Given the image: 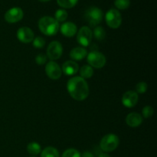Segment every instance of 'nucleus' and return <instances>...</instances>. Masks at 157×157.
Wrapping results in <instances>:
<instances>
[{
    "label": "nucleus",
    "mask_w": 157,
    "mask_h": 157,
    "mask_svg": "<svg viewBox=\"0 0 157 157\" xmlns=\"http://www.w3.org/2000/svg\"><path fill=\"white\" fill-rule=\"evenodd\" d=\"M138 100H139V98H138V94L136 92L133 91V90H128L123 95L122 104L126 107L131 108L136 105Z\"/></svg>",
    "instance_id": "f8f14e48"
},
{
    "label": "nucleus",
    "mask_w": 157,
    "mask_h": 157,
    "mask_svg": "<svg viewBox=\"0 0 157 157\" xmlns=\"http://www.w3.org/2000/svg\"><path fill=\"white\" fill-rule=\"evenodd\" d=\"M63 53V48L59 41H52L47 48V56L51 61H55L61 58Z\"/></svg>",
    "instance_id": "6e6552de"
},
{
    "label": "nucleus",
    "mask_w": 157,
    "mask_h": 157,
    "mask_svg": "<svg viewBox=\"0 0 157 157\" xmlns=\"http://www.w3.org/2000/svg\"><path fill=\"white\" fill-rule=\"evenodd\" d=\"M105 19L107 25L111 29H118L122 23L121 14L117 9H111L106 13Z\"/></svg>",
    "instance_id": "39448f33"
},
{
    "label": "nucleus",
    "mask_w": 157,
    "mask_h": 157,
    "mask_svg": "<svg viewBox=\"0 0 157 157\" xmlns=\"http://www.w3.org/2000/svg\"><path fill=\"white\" fill-rule=\"evenodd\" d=\"M78 0H57V3L59 6L64 9H71L75 7Z\"/></svg>",
    "instance_id": "412c9836"
},
{
    "label": "nucleus",
    "mask_w": 157,
    "mask_h": 157,
    "mask_svg": "<svg viewBox=\"0 0 157 157\" xmlns=\"http://www.w3.org/2000/svg\"><path fill=\"white\" fill-rule=\"evenodd\" d=\"M39 30L47 36H52L58 33L59 30V22L51 16H44L38 21Z\"/></svg>",
    "instance_id": "f03ea898"
},
{
    "label": "nucleus",
    "mask_w": 157,
    "mask_h": 157,
    "mask_svg": "<svg viewBox=\"0 0 157 157\" xmlns=\"http://www.w3.org/2000/svg\"><path fill=\"white\" fill-rule=\"evenodd\" d=\"M38 1L41 2H47L51 1V0H38Z\"/></svg>",
    "instance_id": "7c9ffc66"
},
{
    "label": "nucleus",
    "mask_w": 157,
    "mask_h": 157,
    "mask_svg": "<svg viewBox=\"0 0 157 157\" xmlns=\"http://www.w3.org/2000/svg\"><path fill=\"white\" fill-rule=\"evenodd\" d=\"M17 38L21 42L28 44L32 42L35 38V35L30 28L21 27L17 31Z\"/></svg>",
    "instance_id": "9b49d317"
},
{
    "label": "nucleus",
    "mask_w": 157,
    "mask_h": 157,
    "mask_svg": "<svg viewBox=\"0 0 157 157\" xmlns=\"http://www.w3.org/2000/svg\"><path fill=\"white\" fill-rule=\"evenodd\" d=\"M147 88H148V86H147V83L145 82L138 83L136 86V93H139V94L146 93L147 90Z\"/></svg>",
    "instance_id": "a878e982"
},
{
    "label": "nucleus",
    "mask_w": 157,
    "mask_h": 157,
    "mask_svg": "<svg viewBox=\"0 0 157 157\" xmlns=\"http://www.w3.org/2000/svg\"><path fill=\"white\" fill-rule=\"evenodd\" d=\"M87 55V51L81 47H77L70 52V57L75 61H81Z\"/></svg>",
    "instance_id": "dca6fc26"
},
{
    "label": "nucleus",
    "mask_w": 157,
    "mask_h": 157,
    "mask_svg": "<svg viewBox=\"0 0 157 157\" xmlns=\"http://www.w3.org/2000/svg\"><path fill=\"white\" fill-rule=\"evenodd\" d=\"M27 151L29 153L33 156H36V155L39 154L41 151V146L38 144V143L32 142L28 144L27 146Z\"/></svg>",
    "instance_id": "a211bd4d"
},
{
    "label": "nucleus",
    "mask_w": 157,
    "mask_h": 157,
    "mask_svg": "<svg viewBox=\"0 0 157 157\" xmlns=\"http://www.w3.org/2000/svg\"><path fill=\"white\" fill-rule=\"evenodd\" d=\"M23 11L19 7H13L9 9L5 14V20L8 23H16L21 21L23 18Z\"/></svg>",
    "instance_id": "1a4fd4ad"
},
{
    "label": "nucleus",
    "mask_w": 157,
    "mask_h": 157,
    "mask_svg": "<svg viewBox=\"0 0 157 157\" xmlns=\"http://www.w3.org/2000/svg\"><path fill=\"white\" fill-rule=\"evenodd\" d=\"M87 62L90 67H94L95 68H102L106 64V58L102 53L98 52L97 51L90 52L87 55Z\"/></svg>",
    "instance_id": "423d86ee"
},
{
    "label": "nucleus",
    "mask_w": 157,
    "mask_h": 157,
    "mask_svg": "<svg viewBox=\"0 0 157 157\" xmlns=\"http://www.w3.org/2000/svg\"><path fill=\"white\" fill-rule=\"evenodd\" d=\"M61 157H81V153L75 149H68L63 153Z\"/></svg>",
    "instance_id": "393cba45"
},
{
    "label": "nucleus",
    "mask_w": 157,
    "mask_h": 157,
    "mask_svg": "<svg viewBox=\"0 0 157 157\" xmlns=\"http://www.w3.org/2000/svg\"><path fill=\"white\" fill-rule=\"evenodd\" d=\"M119 138L117 135L113 133H109V134L105 135L101 139L100 147L103 151L108 153V152H112L116 150L119 145Z\"/></svg>",
    "instance_id": "7ed1b4c3"
},
{
    "label": "nucleus",
    "mask_w": 157,
    "mask_h": 157,
    "mask_svg": "<svg viewBox=\"0 0 157 157\" xmlns=\"http://www.w3.org/2000/svg\"><path fill=\"white\" fill-rule=\"evenodd\" d=\"M45 73L49 78L52 80H58L61 78L62 71L59 64L53 61H51L46 64Z\"/></svg>",
    "instance_id": "9d476101"
},
{
    "label": "nucleus",
    "mask_w": 157,
    "mask_h": 157,
    "mask_svg": "<svg viewBox=\"0 0 157 157\" xmlns=\"http://www.w3.org/2000/svg\"><path fill=\"white\" fill-rule=\"evenodd\" d=\"M99 157H110L109 156L108 154H107V153H101V155H100Z\"/></svg>",
    "instance_id": "c756f323"
},
{
    "label": "nucleus",
    "mask_w": 157,
    "mask_h": 157,
    "mask_svg": "<svg viewBox=\"0 0 157 157\" xmlns=\"http://www.w3.org/2000/svg\"><path fill=\"white\" fill-rule=\"evenodd\" d=\"M143 117L140 113H129L126 117V123L130 127H137L142 124Z\"/></svg>",
    "instance_id": "4468645a"
},
{
    "label": "nucleus",
    "mask_w": 157,
    "mask_h": 157,
    "mask_svg": "<svg viewBox=\"0 0 157 157\" xmlns=\"http://www.w3.org/2000/svg\"><path fill=\"white\" fill-rule=\"evenodd\" d=\"M67 89L69 94L76 101H84L89 95V87L85 79L75 77L67 81Z\"/></svg>",
    "instance_id": "f257e3e1"
},
{
    "label": "nucleus",
    "mask_w": 157,
    "mask_h": 157,
    "mask_svg": "<svg viewBox=\"0 0 157 157\" xmlns=\"http://www.w3.org/2000/svg\"><path fill=\"white\" fill-rule=\"evenodd\" d=\"M80 75L82 78L87 79V78H90L93 76L94 70L90 65H84L80 70Z\"/></svg>",
    "instance_id": "6ab92c4d"
},
{
    "label": "nucleus",
    "mask_w": 157,
    "mask_h": 157,
    "mask_svg": "<svg viewBox=\"0 0 157 157\" xmlns=\"http://www.w3.org/2000/svg\"><path fill=\"white\" fill-rule=\"evenodd\" d=\"M32 157H35V156H32Z\"/></svg>",
    "instance_id": "2f4dec72"
},
{
    "label": "nucleus",
    "mask_w": 157,
    "mask_h": 157,
    "mask_svg": "<svg viewBox=\"0 0 157 157\" xmlns=\"http://www.w3.org/2000/svg\"><path fill=\"white\" fill-rule=\"evenodd\" d=\"M93 38V33L90 29L87 26H83L78 31L77 35V41L84 47L90 45Z\"/></svg>",
    "instance_id": "0eeeda50"
},
{
    "label": "nucleus",
    "mask_w": 157,
    "mask_h": 157,
    "mask_svg": "<svg viewBox=\"0 0 157 157\" xmlns=\"http://www.w3.org/2000/svg\"><path fill=\"white\" fill-rule=\"evenodd\" d=\"M81 157H94V156L91 153H90V152L86 151L83 153L82 156H81Z\"/></svg>",
    "instance_id": "c85d7f7f"
},
{
    "label": "nucleus",
    "mask_w": 157,
    "mask_h": 157,
    "mask_svg": "<svg viewBox=\"0 0 157 157\" xmlns=\"http://www.w3.org/2000/svg\"><path fill=\"white\" fill-rule=\"evenodd\" d=\"M92 33H93V36L94 37L95 39L99 41H103L105 38L106 32L104 28L101 27V26H98V27L95 28Z\"/></svg>",
    "instance_id": "aec40b11"
},
{
    "label": "nucleus",
    "mask_w": 157,
    "mask_h": 157,
    "mask_svg": "<svg viewBox=\"0 0 157 157\" xmlns=\"http://www.w3.org/2000/svg\"><path fill=\"white\" fill-rule=\"evenodd\" d=\"M60 30H61V34L67 38H71V37L75 36L78 32L76 25L71 21H67V22L61 25Z\"/></svg>",
    "instance_id": "ddd939ff"
},
{
    "label": "nucleus",
    "mask_w": 157,
    "mask_h": 157,
    "mask_svg": "<svg viewBox=\"0 0 157 157\" xmlns=\"http://www.w3.org/2000/svg\"><path fill=\"white\" fill-rule=\"evenodd\" d=\"M32 44L37 49L42 48H44V44H45V40L42 37L38 36L34 38L33 41H32Z\"/></svg>",
    "instance_id": "b1692460"
},
{
    "label": "nucleus",
    "mask_w": 157,
    "mask_h": 157,
    "mask_svg": "<svg viewBox=\"0 0 157 157\" xmlns=\"http://www.w3.org/2000/svg\"><path fill=\"white\" fill-rule=\"evenodd\" d=\"M143 116L145 118H150L153 114V108L150 106H147L143 109Z\"/></svg>",
    "instance_id": "bb28decb"
},
{
    "label": "nucleus",
    "mask_w": 157,
    "mask_h": 157,
    "mask_svg": "<svg viewBox=\"0 0 157 157\" xmlns=\"http://www.w3.org/2000/svg\"><path fill=\"white\" fill-rule=\"evenodd\" d=\"M86 21L92 27L98 25L103 19V12L98 7H90L85 12Z\"/></svg>",
    "instance_id": "20e7f679"
},
{
    "label": "nucleus",
    "mask_w": 157,
    "mask_h": 157,
    "mask_svg": "<svg viewBox=\"0 0 157 157\" xmlns=\"http://www.w3.org/2000/svg\"><path fill=\"white\" fill-rule=\"evenodd\" d=\"M35 61L39 65H42V64H45L46 61H47V55L43 53L38 54L36 58H35Z\"/></svg>",
    "instance_id": "cd10ccee"
},
{
    "label": "nucleus",
    "mask_w": 157,
    "mask_h": 157,
    "mask_svg": "<svg viewBox=\"0 0 157 157\" xmlns=\"http://www.w3.org/2000/svg\"><path fill=\"white\" fill-rule=\"evenodd\" d=\"M55 20L58 22L64 21L67 18V12L64 9H58L55 12Z\"/></svg>",
    "instance_id": "4be33fe9"
},
{
    "label": "nucleus",
    "mask_w": 157,
    "mask_h": 157,
    "mask_svg": "<svg viewBox=\"0 0 157 157\" xmlns=\"http://www.w3.org/2000/svg\"><path fill=\"white\" fill-rule=\"evenodd\" d=\"M41 157H60L59 152L52 147H48L41 151Z\"/></svg>",
    "instance_id": "f3484780"
},
{
    "label": "nucleus",
    "mask_w": 157,
    "mask_h": 157,
    "mask_svg": "<svg viewBox=\"0 0 157 157\" xmlns=\"http://www.w3.org/2000/svg\"><path fill=\"white\" fill-rule=\"evenodd\" d=\"M130 0H115L114 5L117 7V9L120 10H125L128 9L130 6Z\"/></svg>",
    "instance_id": "5701e85b"
},
{
    "label": "nucleus",
    "mask_w": 157,
    "mask_h": 157,
    "mask_svg": "<svg viewBox=\"0 0 157 157\" xmlns=\"http://www.w3.org/2000/svg\"><path fill=\"white\" fill-rule=\"evenodd\" d=\"M63 73L67 76L75 75L78 71V64L75 61H67L62 65Z\"/></svg>",
    "instance_id": "2eb2a0df"
}]
</instances>
